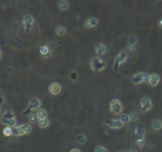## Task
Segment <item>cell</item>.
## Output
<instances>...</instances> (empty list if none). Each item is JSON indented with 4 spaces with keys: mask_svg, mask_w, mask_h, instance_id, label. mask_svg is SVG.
Here are the masks:
<instances>
[{
    "mask_svg": "<svg viewBox=\"0 0 162 152\" xmlns=\"http://www.w3.org/2000/svg\"><path fill=\"white\" fill-rule=\"evenodd\" d=\"M135 51V46H132V45H129L127 47V53L129 54H134Z\"/></svg>",
    "mask_w": 162,
    "mask_h": 152,
    "instance_id": "29",
    "label": "cell"
},
{
    "mask_svg": "<svg viewBox=\"0 0 162 152\" xmlns=\"http://www.w3.org/2000/svg\"><path fill=\"white\" fill-rule=\"evenodd\" d=\"M110 110L113 114L115 115H120L123 111V106L121 101L117 100V99H115L110 102Z\"/></svg>",
    "mask_w": 162,
    "mask_h": 152,
    "instance_id": "7",
    "label": "cell"
},
{
    "mask_svg": "<svg viewBox=\"0 0 162 152\" xmlns=\"http://www.w3.org/2000/svg\"><path fill=\"white\" fill-rule=\"evenodd\" d=\"M152 107H153V102H152V101L149 98L144 97L140 100V108L143 112L151 110Z\"/></svg>",
    "mask_w": 162,
    "mask_h": 152,
    "instance_id": "9",
    "label": "cell"
},
{
    "mask_svg": "<svg viewBox=\"0 0 162 152\" xmlns=\"http://www.w3.org/2000/svg\"><path fill=\"white\" fill-rule=\"evenodd\" d=\"M106 124L110 128H113V129H120L124 125V124L119 119H110V120L106 121Z\"/></svg>",
    "mask_w": 162,
    "mask_h": 152,
    "instance_id": "8",
    "label": "cell"
},
{
    "mask_svg": "<svg viewBox=\"0 0 162 152\" xmlns=\"http://www.w3.org/2000/svg\"><path fill=\"white\" fill-rule=\"evenodd\" d=\"M152 128L155 131H159L162 129V121L159 119H157L154 120L153 123H152Z\"/></svg>",
    "mask_w": 162,
    "mask_h": 152,
    "instance_id": "16",
    "label": "cell"
},
{
    "mask_svg": "<svg viewBox=\"0 0 162 152\" xmlns=\"http://www.w3.org/2000/svg\"><path fill=\"white\" fill-rule=\"evenodd\" d=\"M128 42H129V45L135 46L137 42H138V39H137V37L135 35H132V36H130V37H129Z\"/></svg>",
    "mask_w": 162,
    "mask_h": 152,
    "instance_id": "25",
    "label": "cell"
},
{
    "mask_svg": "<svg viewBox=\"0 0 162 152\" xmlns=\"http://www.w3.org/2000/svg\"><path fill=\"white\" fill-rule=\"evenodd\" d=\"M36 117L38 120H43V119H47L48 117V112L47 110H45V109H39V110L36 111Z\"/></svg>",
    "mask_w": 162,
    "mask_h": 152,
    "instance_id": "17",
    "label": "cell"
},
{
    "mask_svg": "<svg viewBox=\"0 0 162 152\" xmlns=\"http://www.w3.org/2000/svg\"><path fill=\"white\" fill-rule=\"evenodd\" d=\"M4 102H5V98H4V96L0 95V106L4 104Z\"/></svg>",
    "mask_w": 162,
    "mask_h": 152,
    "instance_id": "31",
    "label": "cell"
},
{
    "mask_svg": "<svg viewBox=\"0 0 162 152\" xmlns=\"http://www.w3.org/2000/svg\"><path fill=\"white\" fill-rule=\"evenodd\" d=\"M28 121H29V124H34L35 123H37L38 121V119L36 117V114H34V113H31V114H29V116H28Z\"/></svg>",
    "mask_w": 162,
    "mask_h": 152,
    "instance_id": "22",
    "label": "cell"
},
{
    "mask_svg": "<svg viewBox=\"0 0 162 152\" xmlns=\"http://www.w3.org/2000/svg\"><path fill=\"white\" fill-rule=\"evenodd\" d=\"M57 6L61 11H66V10H68V8H69V2L66 1V0H61V1L58 2Z\"/></svg>",
    "mask_w": 162,
    "mask_h": 152,
    "instance_id": "20",
    "label": "cell"
},
{
    "mask_svg": "<svg viewBox=\"0 0 162 152\" xmlns=\"http://www.w3.org/2000/svg\"><path fill=\"white\" fill-rule=\"evenodd\" d=\"M127 58H128V53L126 51H121L115 58V62H113V70L118 71L120 65L125 63L126 60H127Z\"/></svg>",
    "mask_w": 162,
    "mask_h": 152,
    "instance_id": "5",
    "label": "cell"
},
{
    "mask_svg": "<svg viewBox=\"0 0 162 152\" xmlns=\"http://www.w3.org/2000/svg\"><path fill=\"white\" fill-rule=\"evenodd\" d=\"M160 81V76L157 74V73H154V74H151L150 76V81H149V84L151 86H157L158 83Z\"/></svg>",
    "mask_w": 162,
    "mask_h": 152,
    "instance_id": "14",
    "label": "cell"
},
{
    "mask_svg": "<svg viewBox=\"0 0 162 152\" xmlns=\"http://www.w3.org/2000/svg\"><path fill=\"white\" fill-rule=\"evenodd\" d=\"M95 152H108V149L106 147L102 146V145H97L95 148Z\"/></svg>",
    "mask_w": 162,
    "mask_h": 152,
    "instance_id": "27",
    "label": "cell"
},
{
    "mask_svg": "<svg viewBox=\"0 0 162 152\" xmlns=\"http://www.w3.org/2000/svg\"><path fill=\"white\" fill-rule=\"evenodd\" d=\"M135 143H137V144L138 147L143 148L144 144H145V138H144V135H141V136H137V140H135Z\"/></svg>",
    "mask_w": 162,
    "mask_h": 152,
    "instance_id": "21",
    "label": "cell"
},
{
    "mask_svg": "<svg viewBox=\"0 0 162 152\" xmlns=\"http://www.w3.org/2000/svg\"><path fill=\"white\" fill-rule=\"evenodd\" d=\"M34 24V18L32 15H24L22 17V26L26 34H30Z\"/></svg>",
    "mask_w": 162,
    "mask_h": 152,
    "instance_id": "4",
    "label": "cell"
},
{
    "mask_svg": "<svg viewBox=\"0 0 162 152\" xmlns=\"http://www.w3.org/2000/svg\"><path fill=\"white\" fill-rule=\"evenodd\" d=\"M150 74H148V73H144V77H143V81L144 82H149L150 81Z\"/></svg>",
    "mask_w": 162,
    "mask_h": 152,
    "instance_id": "30",
    "label": "cell"
},
{
    "mask_svg": "<svg viewBox=\"0 0 162 152\" xmlns=\"http://www.w3.org/2000/svg\"><path fill=\"white\" fill-rule=\"evenodd\" d=\"M39 54L42 58H47L51 55V48L47 45H41L39 47Z\"/></svg>",
    "mask_w": 162,
    "mask_h": 152,
    "instance_id": "11",
    "label": "cell"
},
{
    "mask_svg": "<svg viewBox=\"0 0 162 152\" xmlns=\"http://www.w3.org/2000/svg\"><path fill=\"white\" fill-rule=\"evenodd\" d=\"M127 152H137V149H135V148H132V149H130V150L127 151Z\"/></svg>",
    "mask_w": 162,
    "mask_h": 152,
    "instance_id": "34",
    "label": "cell"
},
{
    "mask_svg": "<svg viewBox=\"0 0 162 152\" xmlns=\"http://www.w3.org/2000/svg\"><path fill=\"white\" fill-rule=\"evenodd\" d=\"M130 119H131L132 121H135L137 120H138V114L137 112H132V113L130 114Z\"/></svg>",
    "mask_w": 162,
    "mask_h": 152,
    "instance_id": "28",
    "label": "cell"
},
{
    "mask_svg": "<svg viewBox=\"0 0 162 152\" xmlns=\"http://www.w3.org/2000/svg\"><path fill=\"white\" fill-rule=\"evenodd\" d=\"M66 31H67V29L63 25H58L56 27V34L59 36L64 35L65 34H66Z\"/></svg>",
    "mask_w": 162,
    "mask_h": 152,
    "instance_id": "18",
    "label": "cell"
},
{
    "mask_svg": "<svg viewBox=\"0 0 162 152\" xmlns=\"http://www.w3.org/2000/svg\"><path fill=\"white\" fill-rule=\"evenodd\" d=\"M61 89H62V87H61V85L58 82H51L48 87V90L50 92V94L54 96L59 94L61 92Z\"/></svg>",
    "mask_w": 162,
    "mask_h": 152,
    "instance_id": "10",
    "label": "cell"
},
{
    "mask_svg": "<svg viewBox=\"0 0 162 152\" xmlns=\"http://www.w3.org/2000/svg\"><path fill=\"white\" fill-rule=\"evenodd\" d=\"M95 51L98 56H103L106 54L107 52V47L104 43H101V42H97L95 45Z\"/></svg>",
    "mask_w": 162,
    "mask_h": 152,
    "instance_id": "12",
    "label": "cell"
},
{
    "mask_svg": "<svg viewBox=\"0 0 162 152\" xmlns=\"http://www.w3.org/2000/svg\"><path fill=\"white\" fill-rule=\"evenodd\" d=\"M143 77H144V73H142V72L137 73L135 75H134V77L132 78V84L137 85V84L142 83V82H143Z\"/></svg>",
    "mask_w": 162,
    "mask_h": 152,
    "instance_id": "15",
    "label": "cell"
},
{
    "mask_svg": "<svg viewBox=\"0 0 162 152\" xmlns=\"http://www.w3.org/2000/svg\"><path fill=\"white\" fill-rule=\"evenodd\" d=\"M32 131V127L30 124H23L20 125H16L15 127L12 128V136L20 137L24 135L30 134Z\"/></svg>",
    "mask_w": 162,
    "mask_h": 152,
    "instance_id": "2",
    "label": "cell"
},
{
    "mask_svg": "<svg viewBox=\"0 0 162 152\" xmlns=\"http://www.w3.org/2000/svg\"><path fill=\"white\" fill-rule=\"evenodd\" d=\"M76 142H77V144H84L87 142V136L84 134H79L78 136L76 137Z\"/></svg>",
    "mask_w": 162,
    "mask_h": 152,
    "instance_id": "23",
    "label": "cell"
},
{
    "mask_svg": "<svg viewBox=\"0 0 162 152\" xmlns=\"http://www.w3.org/2000/svg\"><path fill=\"white\" fill-rule=\"evenodd\" d=\"M2 113V108H1V106H0V114Z\"/></svg>",
    "mask_w": 162,
    "mask_h": 152,
    "instance_id": "36",
    "label": "cell"
},
{
    "mask_svg": "<svg viewBox=\"0 0 162 152\" xmlns=\"http://www.w3.org/2000/svg\"><path fill=\"white\" fill-rule=\"evenodd\" d=\"M2 56H3V54H2V51H1V50H0V59H1V58H2Z\"/></svg>",
    "mask_w": 162,
    "mask_h": 152,
    "instance_id": "35",
    "label": "cell"
},
{
    "mask_svg": "<svg viewBox=\"0 0 162 152\" xmlns=\"http://www.w3.org/2000/svg\"><path fill=\"white\" fill-rule=\"evenodd\" d=\"M90 66L93 72H101L107 67V62L99 57H93L91 59Z\"/></svg>",
    "mask_w": 162,
    "mask_h": 152,
    "instance_id": "3",
    "label": "cell"
},
{
    "mask_svg": "<svg viewBox=\"0 0 162 152\" xmlns=\"http://www.w3.org/2000/svg\"><path fill=\"white\" fill-rule=\"evenodd\" d=\"M119 152H125V151H119Z\"/></svg>",
    "mask_w": 162,
    "mask_h": 152,
    "instance_id": "37",
    "label": "cell"
},
{
    "mask_svg": "<svg viewBox=\"0 0 162 152\" xmlns=\"http://www.w3.org/2000/svg\"><path fill=\"white\" fill-rule=\"evenodd\" d=\"M49 124H50V121L47 119H43V120H38L37 121V125L39 126L42 129H44V128H47L49 126Z\"/></svg>",
    "mask_w": 162,
    "mask_h": 152,
    "instance_id": "19",
    "label": "cell"
},
{
    "mask_svg": "<svg viewBox=\"0 0 162 152\" xmlns=\"http://www.w3.org/2000/svg\"><path fill=\"white\" fill-rule=\"evenodd\" d=\"M3 135L6 137H11L12 135V127H8V126H5L3 128Z\"/></svg>",
    "mask_w": 162,
    "mask_h": 152,
    "instance_id": "24",
    "label": "cell"
},
{
    "mask_svg": "<svg viewBox=\"0 0 162 152\" xmlns=\"http://www.w3.org/2000/svg\"><path fill=\"white\" fill-rule=\"evenodd\" d=\"M40 106H41V101L39 100V99L32 98V100L29 101L28 106H27V108H26V110L24 111V113H27V112H29V113L31 114L32 111L39 110Z\"/></svg>",
    "mask_w": 162,
    "mask_h": 152,
    "instance_id": "6",
    "label": "cell"
},
{
    "mask_svg": "<svg viewBox=\"0 0 162 152\" xmlns=\"http://www.w3.org/2000/svg\"><path fill=\"white\" fill-rule=\"evenodd\" d=\"M119 120H120L123 124H128V123H130V121H131V119H130V115H128V114H123V115H121V117H120V119H119Z\"/></svg>",
    "mask_w": 162,
    "mask_h": 152,
    "instance_id": "26",
    "label": "cell"
},
{
    "mask_svg": "<svg viewBox=\"0 0 162 152\" xmlns=\"http://www.w3.org/2000/svg\"><path fill=\"white\" fill-rule=\"evenodd\" d=\"M0 121H1V124H4L5 126L12 127V128L16 126V121H16L15 113L12 110H11V109H8V110L3 112Z\"/></svg>",
    "mask_w": 162,
    "mask_h": 152,
    "instance_id": "1",
    "label": "cell"
},
{
    "mask_svg": "<svg viewBox=\"0 0 162 152\" xmlns=\"http://www.w3.org/2000/svg\"><path fill=\"white\" fill-rule=\"evenodd\" d=\"M97 24H98V19H97L96 17H90L84 22V26L88 29L95 28L97 26Z\"/></svg>",
    "mask_w": 162,
    "mask_h": 152,
    "instance_id": "13",
    "label": "cell"
},
{
    "mask_svg": "<svg viewBox=\"0 0 162 152\" xmlns=\"http://www.w3.org/2000/svg\"><path fill=\"white\" fill-rule=\"evenodd\" d=\"M158 26H159L160 28H162V18L158 20Z\"/></svg>",
    "mask_w": 162,
    "mask_h": 152,
    "instance_id": "33",
    "label": "cell"
},
{
    "mask_svg": "<svg viewBox=\"0 0 162 152\" xmlns=\"http://www.w3.org/2000/svg\"><path fill=\"white\" fill-rule=\"evenodd\" d=\"M70 152H81V151L78 149V148H73V149L71 150Z\"/></svg>",
    "mask_w": 162,
    "mask_h": 152,
    "instance_id": "32",
    "label": "cell"
}]
</instances>
